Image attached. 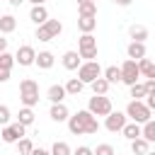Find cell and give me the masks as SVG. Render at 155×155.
<instances>
[{
	"instance_id": "1",
	"label": "cell",
	"mask_w": 155,
	"mask_h": 155,
	"mask_svg": "<svg viewBox=\"0 0 155 155\" xmlns=\"http://www.w3.org/2000/svg\"><path fill=\"white\" fill-rule=\"evenodd\" d=\"M68 131L73 136H82V133H97L99 131V121L94 119V114L90 109H82L78 114H73L68 119Z\"/></svg>"
},
{
	"instance_id": "2",
	"label": "cell",
	"mask_w": 155,
	"mask_h": 155,
	"mask_svg": "<svg viewBox=\"0 0 155 155\" xmlns=\"http://www.w3.org/2000/svg\"><path fill=\"white\" fill-rule=\"evenodd\" d=\"M19 99H22L24 107H34V104H39V85H36V80L24 78V80L19 82Z\"/></svg>"
},
{
	"instance_id": "3",
	"label": "cell",
	"mask_w": 155,
	"mask_h": 155,
	"mask_svg": "<svg viewBox=\"0 0 155 155\" xmlns=\"http://www.w3.org/2000/svg\"><path fill=\"white\" fill-rule=\"evenodd\" d=\"M150 114H153L150 107L140 99H131L128 107H126V116H131V121H138V124H145L150 119Z\"/></svg>"
},
{
	"instance_id": "4",
	"label": "cell",
	"mask_w": 155,
	"mask_h": 155,
	"mask_svg": "<svg viewBox=\"0 0 155 155\" xmlns=\"http://www.w3.org/2000/svg\"><path fill=\"white\" fill-rule=\"evenodd\" d=\"M102 68H99V63L97 61H85L80 68H78V78L85 82V85H90V82H94L97 78H102Z\"/></svg>"
},
{
	"instance_id": "5",
	"label": "cell",
	"mask_w": 155,
	"mask_h": 155,
	"mask_svg": "<svg viewBox=\"0 0 155 155\" xmlns=\"http://www.w3.org/2000/svg\"><path fill=\"white\" fill-rule=\"evenodd\" d=\"M61 31H63V24H61L58 19H48V22H44L41 27H36V39H39V41H51V39H56Z\"/></svg>"
},
{
	"instance_id": "6",
	"label": "cell",
	"mask_w": 155,
	"mask_h": 155,
	"mask_svg": "<svg viewBox=\"0 0 155 155\" xmlns=\"http://www.w3.org/2000/svg\"><path fill=\"white\" fill-rule=\"evenodd\" d=\"M138 78H140L138 61H133V58H126V61H124V65H121V82L131 87V85H136V82H138Z\"/></svg>"
},
{
	"instance_id": "7",
	"label": "cell",
	"mask_w": 155,
	"mask_h": 155,
	"mask_svg": "<svg viewBox=\"0 0 155 155\" xmlns=\"http://www.w3.org/2000/svg\"><path fill=\"white\" fill-rule=\"evenodd\" d=\"M87 109H90L94 116H109V114H111V99H109L107 94H94V97H90Z\"/></svg>"
},
{
	"instance_id": "8",
	"label": "cell",
	"mask_w": 155,
	"mask_h": 155,
	"mask_svg": "<svg viewBox=\"0 0 155 155\" xmlns=\"http://www.w3.org/2000/svg\"><path fill=\"white\" fill-rule=\"evenodd\" d=\"M24 131H27V126L24 124H19V121H15V124H7V126H2V140L5 143H17L19 138H24Z\"/></svg>"
},
{
	"instance_id": "9",
	"label": "cell",
	"mask_w": 155,
	"mask_h": 155,
	"mask_svg": "<svg viewBox=\"0 0 155 155\" xmlns=\"http://www.w3.org/2000/svg\"><path fill=\"white\" fill-rule=\"evenodd\" d=\"M15 58H17V63H19V65H34V61H36V51H34V46L24 44V46H19V48H17Z\"/></svg>"
},
{
	"instance_id": "10",
	"label": "cell",
	"mask_w": 155,
	"mask_h": 155,
	"mask_svg": "<svg viewBox=\"0 0 155 155\" xmlns=\"http://www.w3.org/2000/svg\"><path fill=\"white\" fill-rule=\"evenodd\" d=\"M124 126H126V114H121V111H111V114L104 119V128L111 131V133L121 131Z\"/></svg>"
},
{
	"instance_id": "11",
	"label": "cell",
	"mask_w": 155,
	"mask_h": 155,
	"mask_svg": "<svg viewBox=\"0 0 155 155\" xmlns=\"http://www.w3.org/2000/svg\"><path fill=\"white\" fill-rule=\"evenodd\" d=\"M80 65H82L80 51H65V53H63V68H65V70H78Z\"/></svg>"
},
{
	"instance_id": "12",
	"label": "cell",
	"mask_w": 155,
	"mask_h": 155,
	"mask_svg": "<svg viewBox=\"0 0 155 155\" xmlns=\"http://www.w3.org/2000/svg\"><path fill=\"white\" fill-rule=\"evenodd\" d=\"M48 116H51L56 124H61V121H68V119H70V114H68V107H65L63 102H58V104H51V111H48Z\"/></svg>"
},
{
	"instance_id": "13",
	"label": "cell",
	"mask_w": 155,
	"mask_h": 155,
	"mask_svg": "<svg viewBox=\"0 0 155 155\" xmlns=\"http://www.w3.org/2000/svg\"><path fill=\"white\" fill-rule=\"evenodd\" d=\"M29 19H31L36 27H41L44 22H48V10H46L44 5H34L31 12H29Z\"/></svg>"
},
{
	"instance_id": "14",
	"label": "cell",
	"mask_w": 155,
	"mask_h": 155,
	"mask_svg": "<svg viewBox=\"0 0 155 155\" xmlns=\"http://www.w3.org/2000/svg\"><path fill=\"white\" fill-rule=\"evenodd\" d=\"M126 53H128V58H133V61L145 58V41H131L128 48H126Z\"/></svg>"
},
{
	"instance_id": "15",
	"label": "cell",
	"mask_w": 155,
	"mask_h": 155,
	"mask_svg": "<svg viewBox=\"0 0 155 155\" xmlns=\"http://www.w3.org/2000/svg\"><path fill=\"white\" fill-rule=\"evenodd\" d=\"M53 63H56V58H53V53H51V51H39V53H36V61H34V65H39L41 70H48V68H53Z\"/></svg>"
},
{
	"instance_id": "16",
	"label": "cell",
	"mask_w": 155,
	"mask_h": 155,
	"mask_svg": "<svg viewBox=\"0 0 155 155\" xmlns=\"http://www.w3.org/2000/svg\"><path fill=\"white\" fill-rule=\"evenodd\" d=\"M121 133H124L128 140H136V138H140V136H143V126H140L138 121H131V124L126 121V126L121 128Z\"/></svg>"
},
{
	"instance_id": "17",
	"label": "cell",
	"mask_w": 155,
	"mask_h": 155,
	"mask_svg": "<svg viewBox=\"0 0 155 155\" xmlns=\"http://www.w3.org/2000/svg\"><path fill=\"white\" fill-rule=\"evenodd\" d=\"M65 94H68V92H65V85H51V87H48V92H46V97H48L53 104L63 102V99H65Z\"/></svg>"
},
{
	"instance_id": "18",
	"label": "cell",
	"mask_w": 155,
	"mask_h": 155,
	"mask_svg": "<svg viewBox=\"0 0 155 155\" xmlns=\"http://www.w3.org/2000/svg\"><path fill=\"white\" fill-rule=\"evenodd\" d=\"M97 27V17H78V29L82 34H92Z\"/></svg>"
},
{
	"instance_id": "19",
	"label": "cell",
	"mask_w": 155,
	"mask_h": 155,
	"mask_svg": "<svg viewBox=\"0 0 155 155\" xmlns=\"http://www.w3.org/2000/svg\"><path fill=\"white\" fill-rule=\"evenodd\" d=\"M128 36H131L133 41H145V39H148V27H143V24H131V27H128Z\"/></svg>"
},
{
	"instance_id": "20",
	"label": "cell",
	"mask_w": 155,
	"mask_h": 155,
	"mask_svg": "<svg viewBox=\"0 0 155 155\" xmlns=\"http://www.w3.org/2000/svg\"><path fill=\"white\" fill-rule=\"evenodd\" d=\"M131 150H133V155H148V153H150V143L140 136V138L131 140Z\"/></svg>"
},
{
	"instance_id": "21",
	"label": "cell",
	"mask_w": 155,
	"mask_h": 155,
	"mask_svg": "<svg viewBox=\"0 0 155 155\" xmlns=\"http://www.w3.org/2000/svg\"><path fill=\"white\" fill-rule=\"evenodd\" d=\"M17 29V19L12 15H2L0 17V34H12Z\"/></svg>"
},
{
	"instance_id": "22",
	"label": "cell",
	"mask_w": 155,
	"mask_h": 155,
	"mask_svg": "<svg viewBox=\"0 0 155 155\" xmlns=\"http://www.w3.org/2000/svg\"><path fill=\"white\" fill-rule=\"evenodd\" d=\"M138 68H140V75H143V78L155 80V63H153L150 58H140V61H138Z\"/></svg>"
},
{
	"instance_id": "23",
	"label": "cell",
	"mask_w": 155,
	"mask_h": 155,
	"mask_svg": "<svg viewBox=\"0 0 155 155\" xmlns=\"http://www.w3.org/2000/svg\"><path fill=\"white\" fill-rule=\"evenodd\" d=\"M102 75L109 80V85H114V82H121V65H107Z\"/></svg>"
},
{
	"instance_id": "24",
	"label": "cell",
	"mask_w": 155,
	"mask_h": 155,
	"mask_svg": "<svg viewBox=\"0 0 155 155\" xmlns=\"http://www.w3.org/2000/svg\"><path fill=\"white\" fill-rule=\"evenodd\" d=\"M82 87H85V82H82L80 78H70V80L65 82V92L73 94V97H78V94L82 92Z\"/></svg>"
},
{
	"instance_id": "25",
	"label": "cell",
	"mask_w": 155,
	"mask_h": 155,
	"mask_svg": "<svg viewBox=\"0 0 155 155\" xmlns=\"http://www.w3.org/2000/svg\"><path fill=\"white\" fill-rule=\"evenodd\" d=\"M90 87H92L94 94H107V92H109V80L102 75V78H97L94 82H90Z\"/></svg>"
},
{
	"instance_id": "26",
	"label": "cell",
	"mask_w": 155,
	"mask_h": 155,
	"mask_svg": "<svg viewBox=\"0 0 155 155\" xmlns=\"http://www.w3.org/2000/svg\"><path fill=\"white\" fill-rule=\"evenodd\" d=\"M17 121L24 124V126H31V124H34V111H31V107H22L19 114H17Z\"/></svg>"
},
{
	"instance_id": "27",
	"label": "cell",
	"mask_w": 155,
	"mask_h": 155,
	"mask_svg": "<svg viewBox=\"0 0 155 155\" xmlns=\"http://www.w3.org/2000/svg\"><path fill=\"white\" fill-rule=\"evenodd\" d=\"M78 12H80V17H97V2L78 5Z\"/></svg>"
},
{
	"instance_id": "28",
	"label": "cell",
	"mask_w": 155,
	"mask_h": 155,
	"mask_svg": "<svg viewBox=\"0 0 155 155\" xmlns=\"http://www.w3.org/2000/svg\"><path fill=\"white\" fill-rule=\"evenodd\" d=\"M143 138H145L148 143H155V121H153V119H148V121L143 124Z\"/></svg>"
},
{
	"instance_id": "29",
	"label": "cell",
	"mask_w": 155,
	"mask_h": 155,
	"mask_svg": "<svg viewBox=\"0 0 155 155\" xmlns=\"http://www.w3.org/2000/svg\"><path fill=\"white\" fill-rule=\"evenodd\" d=\"M51 155H73V150H70V145H68V143L56 140V143H53V148H51Z\"/></svg>"
},
{
	"instance_id": "30",
	"label": "cell",
	"mask_w": 155,
	"mask_h": 155,
	"mask_svg": "<svg viewBox=\"0 0 155 155\" xmlns=\"http://www.w3.org/2000/svg\"><path fill=\"white\" fill-rule=\"evenodd\" d=\"M131 97H133V99H143V97H148L145 82H136V85H131Z\"/></svg>"
},
{
	"instance_id": "31",
	"label": "cell",
	"mask_w": 155,
	"mask_h": 155,
	"mask_svg": "<svg viewBox=\"0 0 155 155\" xmlns=\"http://www.w3.org/2000/svg\"><path fill=\"white\" fill-rule=\"evenodd\" d=\"M17 150H19V155H29V153L34 150V143H31L29 138H19V140H17Z\"/></svg>"
},
{
	"instance_id": "32",
	"label": "cell",
	"mask_w": 155,
	"mask_h": 155,
	"mask_svg": "<svg viewBox=\"0 0 155 155\" xmlns=\"http://www.w3.org/2000/svg\"><path fill=\"white\" fill-rule=\"evenodd\" d=\"M80 48H97V39L92 34H82L80 36Z\"/></svg>"
},
{
	"instance_id": "33",
	"label": "cell",
	"mask_w": 155,
	"mask_h": 155,
	"mask_svg": "<svg viewBox=\"0 0 155 155\" xmlns=\"http://www.w3.org/2000/svg\"><path fill=\"white\" fill-rule=\"evenodd\" d=\"M15 63H17V58H15L12 53H7V51H5V53H0V65H2V68L12 70V65H15Z\"/></svg>"
},
{
	"instance_id": "34",
	"label": "cell",
	"mask_w": 155,
	"mask_h": 155,
	"mask_svg": "<svg viewBox=\"0 0 155 155\" xmlns=\"http://www.w3.org/2000/svg\"><path fill=\"white\" fill-rule=\"evenodd\" d=\"M94 155H116V153H114V148L109 143H99L97 150H94Z\"/></svg>"
},
{
	"instance_id": "35",
	"label": "cell",
	"mask_w": 155,
	"mask_h": 155,
	"mask_svg": "<svg viewBox=\"0 0 155 155\" xmlns=\"http://www.w3.org/2000/svg\"><path fill=\"white\" fill-rule=\"evenodd\" d=\"M10 107H5V104H0V126H7L10 124Z\"/></svg>"
},
{
	"instance_id": "36",
	"label": "cell",
	"mask_w": 155,
	"mask_h": 155,
	"mask_svg": "<svg viewBox=\"0 0 155 155\" xmlns=\"http://www.w3.org/2000/svg\"><path fill=\"white\" fill-rule=\"evenodd\" d=\"M80 58H85V61H94V58H97V48H80Z\"/></svg>"
},
{
	"instance_id": "37",
	"label": "cell",
	"mask_w": 155,
	"mask_h": 155,
	"mask_svg": "<svg viewBox=\"0 0 155 155\" xmlns=\"http://www.w3.org/2000/svg\"><path fill=\"white\" fill-rule=\"evenodd\" d=\"M73 155H94V150H92V148H87V145H80Z\"/></svg>"
},
{
	"instance_id": "38",
	"label": "cell",
	"mask_w": 155,
	"mask_h": 155,
	"mask_svg": "<svg viewBox=\"0 0 155 155\" xmlns=\"http://www.w3.org/2000/svg\"><path fill=\"white\" fill-rule=\"evenodd\" d=\"M145 90H148V94H155V80H145Z\"/></svg>"
},
{
	"instance_id": "39",
	"label": "cell",
	"mask_w": 155,
	"mask_h": 155,
	"mask_svg": "<svg viewBox=\"0 0 155 155\" xmlns=\"http://www.w3.org/2000/svg\"><path fill=\"white\" fill-rule=\"evenodd\" d=\"M7 80H10V70L0 65V82H7Z\"/></svg>"
},
{
	"instance_id": "40",
	"label": "cell",
	"mask_w": 155,
	"mask_h": 155,
	"mask_svg": "<svg viewBox=\"0 0 155 155\" xmlns=\"http://www.w3.org/2000/svg\"><path fill=\"white\" fill-rule=\"evenodd\" d=\"M145 104L150 107V111H155V94H148L145 97Z\"/></svg>"
},
{
	"instance_id": "41",
	"label": "cell",
	"mask_w": 155,
	"mask_h": 155,
	"mask_svg": "<svg viewBox=\"0 0 155 155\" xmlns=\"http://www.w3.org/2000/svg\"><path fill=\"white\" fill-rule=\"evenodd\" d=\"M29 155H51V150H44V148H34Z\"/></svg>"
},
{
	"instance_id": "42",
	"label": "cell",
	"mask_w": 155,
	"mask_h": 155,
	"mask_svg": "<svg viewBox=\"0 0 155 155\" xmlns=\"http://www.w3.org/2000/svg\"><path fill=\"white\" fill-rule=\"evenodd\" d=\"M111 2H114V5H119V7H128L133 0H111Z\"/></svg>"
},
{
	"instance_id": "43",
	"label": "cell",
	"mask_w": 155,
	"mask_h": 155,
	"mask_svg": "<svg viewBox=\"0 0 155 155\" xmlns=\"http://www.w3.org/2000/svg\"><path fill=\"white\" fill-rule=\"evenodd\" d=\"M5 51H7V39L0 36V53H5Z\"/></svg>"
},
{
	"instance_id": "44",
	"label": "cell",
	"mask_w": 155,
	"mask_h": 155,
	"mask_svg": "<svg viewBox=\"0 0 155 155\" xmlns=\"http://www.w3.org/2000/svg\"><path fill=\"white\" fill-rule=\"evenodd\" d=\"M7 2H10V5H12V7H19V5H22V2H24V0H7Z\"/></svg>"
},
{
	"instance_id": "45",
	"label": "cell",
	"mask_w": 155,
	"mask_h": 155,
	"mask_svg": "<svg viewBox=\"0 0 155 155\" xmlns=\"http://www.w3.org/2000/svg\"><path fill=\"white\" fill-rule=\"evenodd\" d=\"M31 5H44V0H29Z\"/></svg>"
},
{
	"instance_id": "46",
	"label": "cell",
	"mask_w": 155,
	"mask_h": 155,
	"mask_svg": "<svg viewBox=\"0 0 155 155\" xmlns=\"http://www.w3.org/2000/svg\"><path fill=\"white\" fill-rule=\"evenodd\" d=\"M85 2H94V0H78V5H85Z\"/></svg>"
},
{
	"instance_id": "47",
	"label": "cell",
	"mask_w": 155,
	"mask_h": 155,
	"mask_svg": "<svg viewBox=\"0 0 155 155\" xmlns=\"http://www.w3.org/2000/svg\"><path fill=\"white\" fill-rule=\"evenodd\" d=\"M148 155H155V153H153V150H150V153H148Z\"/></svg>"
}]
</instances>
